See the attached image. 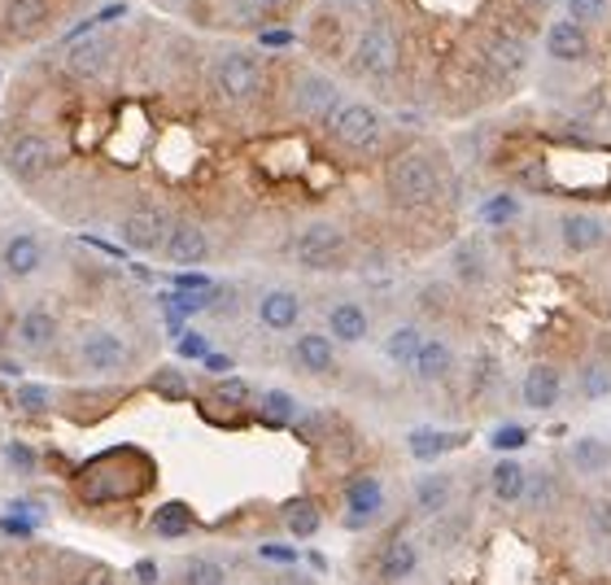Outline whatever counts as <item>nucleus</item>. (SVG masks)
<instances>
[{
  "instance_id": "nucleus-1",
  "label": "nucleus",
  "mask_w": 611,
  "mask_h": 585,
  "mask_svg": "<svg viewBox=\"0 0 611 585\" xmlns=\"http://www.w3.org/2000/svg\"><path fill=\"white\" fill-rule=\"evenodd\" d=\"M158 463L145 446H110L84 463L71 468L66 485L71 498L79 507H119V502H136L140 494H149L158 485Z\"/></svg>"
},
{
  "instance_id": "nucleus-37",
  "label": "nucleus",
  "mask_w": 611,
  "mask_h": 585,
  "mask_svg": "<svg viewBox=\"0 0 611 585\" xmlns=\"http://www.w3.org/2000/svg\"><path fill=\"white\" fill-rule=\"evenodd\" d=\"M576 389H581L585 402H602V398H611V363H602V359L581 363V372H576Z\"/></svg>"
},
{
  "instance_id": "nucleus-7",
  "label": "nucleus",
  "mask_w": 611,
  "mask_h": 585,
  "mask_svg": "<svg viewBox=\"0 0 611 585\" xmlns=\"http://www.w3.org/2000/svg\"><path fill=\"white\" fill-rule=\"evenodd\" d=\"M328 132H333V140H337L341 149H350V153H372V149L385 140V114H381L376 105H367V101H346V105L337 110V119L328 123Z\"/></svg>"
},
{
  "instance_id": "nucleus-42",
  "label": "nucleus",
  "mask_w": 611,
  "mask_h": 585,
  "mask_svg": "<svg viewBox=\"0 0 611 585\" xmlns=\"http://www.w3.org/2000/svg\"><path fill=\"white\" fill-rule=\"evenodd\" d=\"M210 398H214L219 407H227V411H240V407L253 402V385H249L245 376H223V381H214Z\"/></svg>"
},
{
  "instance_id": "nucleus-29",
  "label": "nucleus",
  "mask_w": 611,
  "mask_h": 585,
  "mask_svg": "<svg viewBox=\"0 0 611 585\" xmlns=\"http://www.w3.org/2000/svg\"><path fill=\"white\" fill-rule=\"evenodd\" d=\"M459 446H467V433H446V428H415V433L407 437V450H411V459H420V463H437V459L454 455Z\"/></svg>"
},
{
  "instance_id": "nucleus-18",
  "label": "nucleus",
  "mask_w": 611,
  "mask_h": 585,
  "mask_svg": "<svg viewBox=\"0 0 611 585\" xmlns=\"http://www.w3.org/2000/svg\"><path fill=\"white\" fill-rule=\"evenodd\" d=\"M253 315L266 333H292L301 324V298L292 288H266L253 307Z\"/></svg>"
},
{
  "instance_id": "nucleus-32",
  "label": "nucleus",
  "mask_w": 611,
  "mask_h": 585,
  "mask_svg": "<svg viewBox=\"0 0 611 585\" xmlns=\"http://www.w3.org/2000/svg\"><path fill=\"white\" fill-rule=\"evenodd\" d=\"M568 463H572L576 476H602V472H611V446L602 437L585 433L568 446Z\"/></svg>"
},
{
  "instance_id": "nucleus-30",
  "label": "nucleus",
  "mask_w": 611,
  "mask_h": 585,
  "mask_svg": "<svg viewBox=\"0 0 611 585\" xmlns=\"http://www.w3.org/2000/svg\"><path fill=\"white\" fill-rule=\"evenodd\" d=\"M411 372H415L424 385L446 381V376L454 372V346H450V341H441V337H424V346H420V354H415Z\"/></svg>"
},
{
  "instance_id": "nucleus-15",
  "label": "nucleus",
  "mask_w": 611,
  "mask_h": 585,
  "mask_svg": "<svg viewBox=\"0 0 611 585\" xmlns=\"http://www.w3.org/2000/svg\"><path fill=\"white\" fill-rule=\"evenodd\" d=\"M385 511V485H381V476H354L350 485H346V528H363V524H372L376 515Z\"/></svg>"
},
{
  "instance_id": "nucleus-25",
  "label": "nucleus",
  "mask_w": 611,
  "mask_h": 585,
  "mask_svg": "<svg viewBox=\"0 0 611 585\" xmlns=\"http://www.w3.org/2000/svg\"><path fill=\"white\" fill-rule=\"evenodd\" d=\"M450 271H454V279L463 288H481L489 279V249H485V240L481 236L459 240L454 253H450Z\"/></svg>"
},
{
  "instance_id": "nucleus-6",
  "label": "nucleus",
  "mask_w": 611,
  "mask_h": 585,
  "mask_svg": "<svg viewBox=\"0 0 611 585\" xmlns=\"http://www.w3.org/2000/svg\"><path fill=\"white\" fill-rule=\"evenodd\" d=\"M0 162H5L10 179H18V184H40V179H49L53 166H58V145H53V136H45V132H18V136L5 140V149H0Z\"/></svg>"
},
{
  "instance_id": "nucleus-12",
  "label": "nucleus",
  "mask_w": 611,
  "mask_h": 585,
  "mask_svg": "<svg viewBox=\"0 0 611 585\" xmlns=\"http://www.w3.org/2000/svg\"><path fill=\"white\" fill-rule=\"evenodd\" d=\"M45 258L49 253H45V240L36 232H10L5 240H0V275L5 279H18V284L36 279Z\"/></svg>"
},
{
  "instance_id": "nucleus-43",
  "label": "nucleus",
  "mask_w": 611,
  "mask_h": 585,
  "mask_svg": "<svg viewBox=\"0 0 611 585\" xmlns=\"http://www.w3.org/2000/svg\"><path fill=\"white\" fill-rule=\"evenodd\" d=\"M149 389H153L158 398H166V402H184V398L192 394V385H188V376H184L179 368H158V372L149 376Z\"/></svg>"
},
{
  "instance_id": "nucleus-55",
  "label": "nucleus",
  "mask_w": 611,
  "mask_h": 585,
  "mask_svg": "<svg viewBox=\"0 0 611 585\" xmlns=\"http://www.w3.org/2000/svg\"><path fill=\"white\" fill-rule=\"evenodd\" d=\"M367 5H372V0H333V10H337V14H363Z\"/></svg>"
},
{
  "instance_id": "nucleus-38",
  "label": "nucleus",
  "mask_w": 611,
  "mask_h": 585,
  "mask_svg": "<svg viewBox=\"0 0 611 585\" xmlns=\"http://www.w3.org/2000/svg\"><path fill=\"white\" fill-rule=\"evenodd\" d=\"M0 459H5V468H10L18 481H36V476H40V450H36L32 441H23V437L5 441Z\"/></svg>"
},
{
  "instance_id": "nucleus-50",
  "label": "nucleus",
  "mask_w": 611,
  "mask_h": 585,
  "mask_svg": "<svg viewBox=\"0 0 611 585\" xmlns=\"http://www.w3.org/2000/svg\"><path fill=\"white\" fill-rule=\"evenodd\" d=\"M175 350H179V354H184V359H201V363H205V354H210V341H205V337H201V333H184V337H179V346H175Z\"/></svg>"
},
{
  "instance_id": "nucleus-57",
  "label": "nucleus",
  "mask_w": 611,
  "mask_h": 585,
  "mask_svg": "<svg viewBox=\"0 0 611 585\" xmlns=\"http://www.w3.org/2000/svg\"><path fill=\"white\" fill-rule=\"evenodd\" d=\"M0 341H5V333H0Z\"/></svg>"
},
{
  "instance_id": "nucleus-52",
  "label": "nucleus",
  "mask_w": 611,
  "mask_h": 585,
  "mask_svg": "<svg viewBox=\"0 0 611 585\" xmlns=\"http://www.w3.org/2000/svg\"><path fill=\"white\" fill-rule=\"evenodd\" d=\"M424 311L428 315H437V311H446V284H424Z\"/></svg>"
},
{
  "instance_id": "nucleus-36",
  "label": "nucleus",
  "mask_w": 611,
  "mask_h": 585,
  "mask_svg": "<svg viewBox=\"0 0 611 585\" xmlns=\"http://www.w3.org/2000/svg\"><path fill=\"white\" fill-rule=\"evenodd\" d=\"M420 346H424V333H420L415 324H402V328H394V333L385 337V359L398 363V368H411L415 354H420Z\"/></svg>"
},
{
  "instance_id": "nucleus-44",
  "label": "nucleus",
  "mask_w": 611,
  "mask_h": 585,
  "mask_svg": "<svg viewBox=\"0 0 611 585\" xmlns=\"http://www.w3.org/2000/svg\"><path fill=\"white\" fill-rule=\"evenodd\" d=\"M563 5H568V18L576 27H598L611 14V0H563Z\"/></svg>"
},
{
  "instance_id": "nucleus-51",
  "label": "nucleus",
  "mask_w": 611,
  "mask_h": 585,
  "mask_svg": "<svg viewBox=\"0 0 611 585\" xmlns=\"http://www.w3.org/2000/svg\"><path fill=\"white\" fill-rule=\"evenodd\" d=\"M132 581H136V585H158V581H162L158 559H149V555H145V559H136V563H132Z\"/></svg>"
},
{
  "instance_id": "nucleus-53",
  "label": "nucleus",
  "mask_w": 611,
  "mask_h": 585,
  "mask_svg": "<svg viewBox=\"0 0 611 585\" xmlns=\"http://www.w3.org/2000/svg\"><path fill=\"white\" fill-rule=\"evenodd\" d=\"M489 385H494V359L481 354V359H476V372H472V389L481 394V389H489Z\"/></svg>"
},
{
  "instance_id": "nucleus-31",
  "label": "nucleus",
  "mask_w": 611,
  "mask_h": 585,
  "mask_svg": "<svg viewBox=\"0 0 611 585\" xmlns=\"http://www.w3.org/2000/svg\"><path fill=\"white\" fill-rule=\"evenodd\" d=\"M489 489H494L498 502H524V494H528V468H524L520 459L502 455V459L489 468Z\"/></svg>"
},
{
  "instance_id": "nucleus-3",
  "label": "nucleus",
  "mask_w": 611,
  "mask_h": 585,
  "mask_svg": "<svg viewBox=\"0 0 611 585\" xmlns=\"http://www.w3.org/2000/svg\"><path fill=\"white\" fill-rule=\"evenodd\" d=\"M288 253H292V262H297L301 271H320V275H324V271H341V266L350 262V236H346L341 223L315 219V223H306V227L292 236Z\"/></svg>"
},
{
  "instance_id": "nucleus-19",
  "label": "nucleus",
  "mask_w": 611,
  "mask_h": 585,
  "mask_svg": "<svg viewBox=\"0 0 611 585\" xmlns=\"http://www.w3.org/2000/svg\"><path fill=\"white\" fill-rule=\"evenodd\" d=\"M559 240H563L568 253H594V249L607 245V223L589 210H568L559 219Z\"/></svg>"
},
{
  "instance_id": "nucleus-56",
  "label": "nucleus",
  "mask_w": 611,
  "mask_h": 585,
  "mask_svg": "<svg viewBox=\"0 0 611 585\" xmlns=\"http://www.w3.org/2000/svg\"><path fill=\"white\" fill-rule=\"evenodd\" d=\"M0 302H5V275H0Z\"/></svg>"
},
{
  "instance_id": "nucleus-33",
  "label": "nucleus",
  "mask_w": 611,
  "mask_h": 585,
  "mask_svg": "<svg viewBox=\"0 0 611 585\" xmlns=\"http://www.w3.org/2000/svg\"><path fill=\"white\" fill-rule=\"evenodd\" d=\"M53 407H58V398H53L49 385H40V381H18L14 385V411L23 420L45 424V420H53Z\"/></svg>"
},
{
  "instance_id": "nucleus-21",
  "label": "nucleus",
  "mask_w": 611,
  "mask_h": 585,
  "mask_svg": "<svg viewBox=\"0 0 611 585\" xmlns=\"http://www.w3.org/2000/svg\"><path fill=\"white\" fill-rule=\"evenodd\" d=\"M411 502H415V511L424 515V520H437V515H446L450 511V502H454V476L450 472H420L415 476V485H411Z\"/></svg>"
},
{
  "instance_id": "nucleus-40",
  "label": "nucleus",
  "mask_w": 611,
  "mask_h": 585,
  "mask_svg": "<svg viewBox=\"0 0 611 585\" xmlns=\"http://www.w3.org/2000/svg\"><path fill=\"white\" fill-rule=\"evenodd\" d=\"M585 533L598 546H611V494H598L585 502Z\"/></svg>"
},
{
  "instance_id": "nucleus-45",
  "label": "nucleus",
  "mask_w": 611,
  "mask_h": 585,
  "mask_svg": "<svg viewBox=\"0 0 611 585\" xmlns=\"http://www.w3.org/2000/svg\"><path fill=\"white\" fill-rule=\"evenodd\" d=\"M311 45L328 58V53H341V23L333 18V14H320L315 18V36H311Z\"/></svg>"
},
{
  "instance_id": "nucleus-13",
  "label": "nucleus",
  "mask_w": 611,
  "mask_h": 585,
  "mask_svg": "<svg viewBox=\"0 0 611 585\" xmlns=\"http://www.w3.org/2000/svg\"><path fill=\"white\" fill-rule=\"evenodd\" d=\"M58 337H62V320H58V311H49V307H27V311L18 315V324H14V341H18L27 354H49V350L58 346Z\"/></svg>"
},
{
  "instance_id": "nucleus-27",
  "label": "nucleus",
  "mask_w": 611,
  "mask_h": 585,
  "mask_svg": "<svg viewBox=\"0 0 611 585\" xmlns=\"http://www.w3.org/2000/svg\"><path fill=\"white\" fill-rule=\"evenodd\" d=\"M367 333H372L367 307H359V302H337V307L328 311V337H333L337 346H359V341H367Z\"/></svg>"
},
{
  "instance_id": "nucleus-26",
  "label": "nucleus",
  "mask_w": 611,
  "mask_h": 585,
  "mask_svg": "<svg viewBox=\"0 0 611 585\" xmlns=\"http://www.w3.org/2000/svg\"><path fill=\"white\" fill-rule=\"evenodd\" d=\"M546 53L554 62H585L589 58V32L576 27L572 18H559L546 27Z\"/></svg>"
},
{
  "instance_id": "nucleus-16",
  "label": "nucleus",
  "mask_w": 611,
  "mask_h": 585,
  "mask_svg": "<svg viewBox=\"0 0 611 585\" xmlns=\"http://www.w3.org/2000/svg\"><path fill=\"white\" fill-rule=\"evenodd\" d=\"M292 368L306 376H333L337 372V341L328 333H301L288 350Z\"/></svg>"
},
{
  "instance_id": "nucleus-35",
  "label": "nucleus",
  "mask_w": 611,
  "mask_h": 585,
  "mask_svg": "<svg viewBox=\"0 0 611 585\" xmlns=\"http://www.w3.org/2000/svg\"><path fill=\"white\" fill-rule=\"evenodd\" d=\"M227 568L214 555H188L179 568V585H227Z\"/></svg>"
},
{
  "instance_id": "nucleus-5",
  "label": "nucleus",
  "mask_w": 611,
  "mask_h": 585,
  "mask_svg": "<svg viewBox=\"0 0 611 585\" xmlns=\"http://www.w3.org/2000/svg\"><path fill=\"white\" fill-rule=\"evenodd\" d=\"M350 66L354 75L372 79V84H389L402 66V40L389 23H372L363 27V36L354 40V53H350Z\"/></svg>"
},
{
  "instance_id": "nucleus-23",
  "label": "nucleus",
  "mask_w": 611,
  "mask_h": 585,
  "mask_svg": "<svg viewBox=\"0 0 611 585\" xmlns=\"http://www.w3.org/2000/svg\"><path fill=\"white\" fill-rule=\"evenodd\" d=\"M279 520H284V533L292 542H311L324 528V507L311 494H297V498H284L279 502Z\"/></svg>"
},
{
  "instance_id": "nucleus-24",
  "label": "nucleus",
  "mask_w": 611,
  "mask_h": 585,
  "mask_svg": "<svg viewBox=\"0 0 611 585\" xmlns=\"http://www.w3.org/2000/svg\"><path fill=\"white\" fill-rule=\"evenodd\" d=\"M485 62H489V71H494L498 79H515V75H524V66H528V49H524L520 36L494 32V36L485 40Z\"/></svg>"
},
{
  "instance_id": "nucleus-54",
  "label": "nucleus",
  "mask_w": 611,
  "mask_h": 585,
  "mask_svg": "<svg viewBox=\"0 0 611 585\" xmlns=\"http://www.w3.org/2000/svg\"><path fill=\"white\" fill-rule=\"evenodd\" d=\"M205 372H219V376H232V354H219V350H210V354H205Z\"/></svg>"
},
{
  "instance_id": "nucleus-4",
  "label": "nucleus",
  "mask_w": 611,
  "mask_h": 585,
  "mask_svg": "<svg viewBox=\"0 0 611 585\" xmlns=\"http://www.w3.org/2000/svg\"><path fill=\"white\" fill-rule=\"evenodd\" d=\"M210 84H214V92H219L227 105H249V101L262 92L266 71H262V62H258L249 49H223V53H214V62H210Z\"/></svg>"
},
{
  "instance_id": "nucleus-9",
  "label": "nucleus",
  "mask_w": 611,
  "mask_h": 585,
  "mask_svg": "<svg viewBox=\"0 0 611 585\" xmlns=\"http://www.w3.org/2000/svg\"><path fill=\"white\" fill-rule=\"evenodd\" d=\"M171 214L162 206H132L123 219H119V240L123 249L132 253H162L166 236H171Z\"/></svg>"
},
{
  "instance_id": "nucleus-28",
  "label": "nucleus",
  "mask_w": 611,
  "mask_h": 585,
  "mask_svg": "<svg viewBox=\"0 0 611 585\" xmlns=\"http://www.w3.org/2000/svg\"><path fill=\"white\" fill-rule=\"evenodd\" d=\"M197 528V511L184 502V498H171V502H158L153 515H149V533L162 537V542H179Z\"/></svg>"
},
{
  "instance_id": "nucleus-47",
  "label": "nucleus",
  "mask_w": 611,
  "mask_h": 585,
  "mask_svg": "<svg viewBox=\"0 0 611 585\" xmlns=\"http://www.w3.org/2000/svg\"><path fill=\"white\" fill-rule=\"evenodd\" d=\"M489 446L502 450V455H507V450H524V446H528V428H520V424H502V428L489 433Z\"/></svg>"
},
{
  "instance_id": "nucleus-20",
  "label": "nucleus",
  "mask_w": 611,
  "mask_h": 585,
  "mask_svg": "<svg viewBox=\"0 0 611 585\" xmlns=\"http://www.w3.org/2000/svg\"><path fill=\"white\" fill-rule=\"evenodd\" d=\"M520 398L528 411H554L563 398V372L554 363H533L520 381Z\"/></svg>"
},
{
  "instance_id": "nucleus-8",
  "label": "nucleus",
  "mask_w": 611,
  "mask_h": 585,
  "mask_svg": "<svg viewBox=\"0 0 611 585\" xmlns=\"http://www.w3.org/2000/svg\"><path fill=\"white\" fill-rule=\"evenodd\" d=\"M79 368L88 376H123L132 368V341L114 328H88L79 337Z\"/></svg>"
},
{
  "instance_id": "nucleus-2",
  "label": "nucleus",
  "mask_w": 611,
  "mask_h": 585,
  "mask_svg": "<svg viewBox=\"0 0 611 585\" xmlns=\"http://www.w3.org/2000/svg\"><path fill=\"white\" fill-rule=\"evenodd\" d=\"M441 166L420 149H407L385 166V197L394 210H428L441 201Z\"/></svg>"
},
{
  "instance_id": "nucleus-17",
  "label": "nucleus",
  "mask_w": 611,
  "mask_h": 585,
  "mask_svg": "<svg viewBox=\"0 0 611 585\" xmlns=\"http://www.w3.org/2000/svg\"><path fill=\"white\" fill-rule=\"evenodd\" d=\"M415 572H420V546L411 537H402V533L385 537L381 550H376V576L389 581V585H402Z\"/></svg>"
},
{
  "instance_id": "nucleus-22",
  "label": "nucleus",
  "mask_w": 611,
  "mask_h": 585,
  "mask_svg": "<svg viewBox=\"0 0 611 585\" xmlns=\"http://www.w3.org/2000/svg\"><path fill=\"white\" fill-rule=\"evenodd\" d=\"M53 14V0H5V10H0V32L14 36V40H27L36 32H45Z\"/></svg>"
},
{
  "instance_id": "nucleus-46",
  "label": "nucleus",
  "mask_w": 611,
  "mask_h": 585,
  "mask_svg": "<svg viewBox=\"0 0 611 585\" xmlns=\"http://www.w3.org/2000/svg\"><path fill=\"white\" fill-rule=\"evenodd\" d=\"M258 559L262 563H275V568H297L301 563V550L297 546H284V542H262L258 546Z\"/></svg>"
},
{
  "instance_id": "nucleus-34",
  "label": "nucleus",
  "mask_w": 611,
  "mask_h": 585,
  "mask_svg": "<svg viewBox=\"0 0 611 585\" xmlns=\"http://www.w3.org/2000/svg\"><path fill=\"white\" fill-rule=\"evenodd\" d=\"M253 407H258V420L271 424V428H297V420H301L297 398L284 394V389H262V394L253 398Z\"/></svg>"
},
{
  "instance_id": "nucleus-48",
  "label": "nucleus",
  "mask_w": 611,
  "mask_h": 585,
  "mask_svg": "<svg viewBox=\"0 0 611 585\" xmlns=\"http://www.w3.org/2000/svg\"><path fill=\"white\" fill-rule=\"evenodd\" d=\"M75 585H123V581H119L114 568H105V563H88V568L75 576Z\"/></svg>"
},
{
  "instance_id": "nucleus-14",
  "label": "nucleus",
  "mask_w": 611,
  "mask_h": 585,
  "mask_svg": "<svg viewBox=\"0 0 611 585\" xmlns=\"http://www.w3.org/2000/svg\"><path fill=\"white\" fill-rule=\"evenodd\" d=\"M162 258H166L171 266H201V262L210 258V236H205V227L192 223V219H179V223L171 227L166 245H162Z\"/></svg>"
},
{
  "instance_id": "nucleus-10",
  "label": "nucleus",
  "mask_w": 611,
  "mask_h": 585,
  "mask_svg": "<svg viewBox=\"0 0 611 585\" xmlns=\"http://www.w3.org/2000/svg\"><path fill=\"white\" fill-rule=\"evenodd\" d=\"M341 105H346L341 88L328 75H320V71L297 75V84H292V114H301L306 123H333Z\"/></svg>"
},
{
  "instance_id": "nucleus-49",
  "label": "nucleus",
  "mask_w": 611,
  "mask_h": 585,
  "mask_svg": "<svg viewBox=\"0 0 611 585\" xmlns=\"http://www.w3.org/2000/svg\"><path fill=\"white\" fill-rule=\"evenodd\" d=\"M232 5H236L240 18H266V14H275L284 5V0H232Z\"/></svg>"
},
{
  "instance_id": "nucleus-11",
  "label": "nucleus",
  "mask_w": 611,
  "mask_h": 585,
  "mask_svg": "<svg viewBox=\"0 0 611 585\" xmlns=\"http://www.w3.org/2000/svg\"><path fill=\"white\" fill-rule=\"evenodd\" d=\"M114 58H119L114 36H105V32H84V36H75L71 49H66V71H71L75 79H101V75L114 66Z\"/></svg>"
},
{
  "instance_id": "nucleus-41",
  "label": "nucleus",
  "mask_w": 611,
  "mask_h": 585,
  "mask_svg": "<svg viewBox=\"0 0 611 585\" xmlns=\"http://www.w3.org/2000/svg\"><path fill=\"white\" fill-rule=\"evenodd\" d=\"M463 533H467V515L463 511H446V515H437V520H428V542L437 546V550H450V546H459L463 542Z\"/></svg>"
},
{
  "instance_id": "nucleus-39",
  "label": "nucleus",
  "mask_w": 611,
  "mask_h": 585,
  "mask_svg": "<svg viewBox=\"0 0 611 585\" xmlns=\"http://www.w3.org/2000/svg\"><path fill=\"white\" fill-rule=\"evenodd\" d=\"M520 214H524V206H520L515 192H494V197L476 210V219H481L485 227H507V223H515Z\"/></svg>"
}]
</instances>
